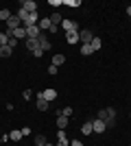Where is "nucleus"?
I'll return each mask as SVG.
<instances>
[{
    "label": "nucleus",
    "instance_id": "obj_17",
    "mask_svg": "<svg viewBox=\"0 0 131 146\" xmlns=\"http://www.w3.org/2000/svg\"><path fill=\"white\" fill-rule=\"evenodd\" d=\"M24 42H26V48L31 50V52L39 48V42H37V39H24Z\"/></svg>",
    "mask_w": 131,
    "mask_h": 146
},
{
    "label": "nucleus",
    "instance_id": "obj_10",
    "mask_svg": "<svg viewBox=\"0 0 131 146\" xmlns=\"http://www.w3.org/2000/svg\"><path fill=\"white\" fill-rule=\"evenodd\" d=\"M50 24H53V22H50V18H42L37 22V26H39V31H42V33H46V31L50 29Z\"/></svg>",
    "mask_w": 131,
    "mask_h": 146
},
{
    "label": "nucleus",
    "instance_id": "obj_33",
    "mask_svg": "<svg viewBox=\"0 0 131 146\" xmlns=\"http://www.w3.org/2000/svg\"><path fill=\"white\" fill-rule=\"evenodd\" d=\"M70 146H83V142L81 140H72V142H70Z\"/></svg>",
    "mask_w": 131,
    "mask_h": 146
},
{
    "label": "nucleus",
    "instance_id": "obj_9",
    "mask_svg": "<svg viewBox=\"0 0 131 146\" xmlns=\"http://www.w3.org/2000/svg\"><path fill=\"white\" fill-rule=\"evenodd\" d=\"M20 7H22L24 11H29V13L37 11V2H35V0H22V2H20Z\"/></svg>",
    "mask_w": 131,
    "mask_h": 146
},
{
    "label": "nucleus",
    "instance_id": "obj_35",
    "mask_svg": "<svg viewBox=\"0 0 131 146\" xmlns=\"http://www.w3.org/2000/svg\"><path fill=\"white\" fill-rule=\"evenodd\" d=\"M127 15H129V18H131V7H127Z\"/></svg>",
    "mask_w": 131,
    "mask_h": 146
},
{
    "label": "nucleus",
    "instance_id": "obj_14",
    "mask_svg": "<svg viewBox=\"0 0 131 146\" xmlns=\"http://www.w3.org/2000/svg\"><path fill=\"white\" fill-rule=\"evenodd\" d=\"M81 33V31H79ZM79 33H66V42L68 44H79Z\"/></svg>",
    "mask_w": 131,
    "mask_h": 146
},
{
    "label": "nucleus",
    "instance_id": "obj_19",
    "mask_svg": "<svg viewBox=\"0 0 131 146\" xmlns=\"http://www.w3.org/2000/svg\"><path fill=\"white\" fill-rule=\"evenodd\" d=\"M63 63H66V57H63V55H55V57H53V66L59 68V66H63Z\"/></svg>",
    "mask_w": 131,
    "mask_h": 146
},
{
    "label": "nucleus",
    "instance_id": "obj_25",
    "mask_svg": "<svg viewBox=\"0 0 131 146\" xmlns=\"http://www.w3.org/2000/svg\"><path fill=\"white\" fill-rule=\"evenodd\" d=\"M7 44H9V37H7L5 33H0V48H2V46H7Z\"/></svg>",
    "mask_w": 131,
    "mask_h": 146
},
{
    "label": "nucleus",
    "instance_id": "obj_26",
    "mask_svg": "<svg viewBox=\"0 0 131 146\" xmlns=\"http://www.w3.org/2000/svg\"><path fill=\"white\" fill-rule=\"evenodd\" d=\"M57 72H59V68H57V66H53V63H50V66H48V74H50V76H55Z\"/></svg>",
    "mask_w": 131,
    "mask_h": 146
},
{
    "label": "nucleus",
    "instance_id": "obj_27",
    "mask_svg": "<svg viewBox=\"0 0 131 146\" xmlns=\"http://www.w3.org/2000/svg\"><path fill=\"white\" fill-rule=\"evenodd\" d=\"M7 46H9V48H15V46H18V39H15V37H11V39H9V44H7Z\"/></svg>",
    "mask_w": 131,
    "mask_h": 146
},
{
    "label": "nucleus",
    "instance_id": "obj_23",
    "mask_svg": "<svg viewBox=\"0 0 131 146\" xmlns=\"http://www.w3.org/2000/svg\"><path fill=\"white\" fill-rule=\"evenodd\" d=\"M11 55H13V50L9 48V46H2V48H0V57H5V59H7V57H11Z\"/></svg>",
    "mask_w": 131,
    "mask_h": 146
},
{
    "label": "nucleus",
    "instance_id": "obj_13",
    "mask_svg": "<svg viewBox=\"0 0 131 146\" xmlns=\"http://www.w3.org/2000/svg\"><path fill=\"white\" fill-rule=\"evenodd\" d=\"M57 129L66 131V129H68V118H63V116H57Z\"/></svg>",
    "mask_w": 131,
    "mask_h": 146
},
{
    "label": "nucleus",
    "instance_id": "obj_37",
    "mask_svg": "<svg viewBox=\"0 0 131 146\" xmlns=\"http://www.w3.org/2000/svg\"><path fill=\"white\" fill-rule=\"evenodd\" d=\"M129 118H131V113H129Z\"/></svg>",
    "mask_w": 131,
    "mask_h": 146
},
{
    "label": "nucleus",
    "instance_id": "obj_6",
    "mask_svg": "<svg viewBox=\"0 0 131 146\" xmlns=\"http://www.w3.org/2000/svg\"><path fill=\"white\" fill-rule=\"evenodd\" d=\"M92 129H94V133H105L107 124L103 120H98V118H94V120H92Z\"/></svg>",
    "mask_w": 131,
    "mask_h": 146
},
{
    "label": "nucleus",
    "instance_id": "obj_24",
    "mask_svg": "<svg viewBox=\"0 0 131 146\" xmlns=\"http://www.w3.org/2000/svg\"><path fill=\"white\" fill-rule=\"evenodd\" d=\"M33 96H35V92H31V90H24V92H22V98H24V100H31Z\"/></svg>",
    "mask_w": 131,
    "mask_h": 146
},
{
    "label": "nucleus",
    "instance_id": "obj_38",
    "mask_svg": "<svg viewBox=\"0 0 131 146\" xmlns=\"http://www.w3.org/2000/svg\"><path fill=\"white\" fill-rule=\"evenodd\" d=\"M129 20H131V18H129Z\"/></svg>",
    "mask_w": 131,
    "mask_h": 146
},
{
    "label": "nucleus",
    "instance_id": "obj_32",
    "mask_svg": "<svg viewBox=\"0 0 131 146\" xmlns=\"http://www.w3.org/2000/svg\"><path fill=\"white\" fill-rule=\"evenodd\" d=\"M57 31H59V26H57V24H50V29H48V33H57Z\"/></svg>",
    "mask_w": 131,
    "mask_h": 146
},
{
    "label": "nucleus",
    "instance_id": "obj_5",
    "mask_svg": "<svg viewBox=\"0 0 131 146\" xmlns=\"http://www.w3.org/2000/svg\"><path fill=\"white\" fill-rule=\"evenodd\" d=\"M37 42H39V48H42L44 52H46V50H50V48H53V44L48 42V35H46V33H39Z\"/></svg>",
    "mask_w": 131,
    "mask_h": 146
},
{
    "label": "nucleus",
    "instance_id": "obj_15",
    "mask_svg": "<svg viewBox=\"0 0 131 146\" xmlns=\"http://www.w3.org/2000/svg\"><path fill=\"white\" fill-rule=\"evenodd\" d=\"M9 140L11 142H20L22 140V131H20V129H13L11 133H9Z\"/></svg>",
    "mask_w": 131,
    "mask_h": 146
},
{
    "label": "nucleus",
    "instance_id": "obj_3",
    "mask_svg": "<svg viewBox=\"0 0 131 146\" xmlns=\"http://www.w3.org/2000/svg\"><path fill=\"white\" fill-rule=\"evenodd\" d=\"M24 29H26V39H37V37H39V33H42V31H39V26H37V24L24 26Z\"/></svg>",
    "mask_w": 131,
    "mask_h": 146
},
{
    "label": "nucleus",
    "instance_id": "obj_8",
    "mask_svg": "<svg viewBox=\"0 0 131 146\" xmlns=\"http://www.w3.org/2000/svg\"><path fill=\"white\" fill-rule=\"evenodd\" d=\"M55 146H70V140L66 137V131L57 129V144Z\"/></svg>",
    "mask_w": 131,
    "mask_h": 146
},
{
    "label": "nucleus",
    "instance_id": "obj_20",
    "mask_svg": "<svg viewBox=\"0 0 131 146\" xmlns=\"http://www.w3.org/2000/svg\"><path fill=\"white\" fill-rule=\"evenodd\" d=\"M94 50H92V46H90V44H81V55L83 57H87V55H92Z\"/></svg>",
    "mask_w": 131,
    "mask_h": 146
},
{
    "label": "nucleus",
    "instance_id": "obj_22",
    "mask_svg": "<svg viewBox=\"0 0 131 146\" xmlns=\"http://www.w3.org/2000/svg\"><path fill=\"white\" fill-rule=\"evenodd\" d=\"M11 15H13V13L9 11V9H0V20H2V22H7V20L11 18Z\"/></svg>",
    "mask_w": 131,
    "mask_h": 146
},
{
    "label": "nucleus",
    "instance_id": "obj_31",
    "mask_svg": "<svg viewBox=\"0 0 131 146\" xmlns=\"http://www.w3.org/2000/svg\"><path fill=\"white\" fill-rule=\"evenodd\" d=\"M31 55H33V57H42V55H44V50H42V48H37V50H33Z\"/></svg>",
    "mask_w": 131,
    "mask_h": 146
},
{
    "label": "nucleus",
    "instance_id": "obj_4",
    "mask_svg": "<svg viewBox=\"0 0 131 146\" xmlns=\"http://www.w3.org/2000/svg\"><path fill=\"white\" fill-rule=\"evenodd\" d=\"M94 39V33L90 29H81V33H79V42L81 44H90Z\"/></svg>",
    "mask_w": 131,
    "mask_h": 146
},
{
    "label": "nucleus",
    "instance_id": "obj_11",
    "mask_svg": "<svg viewBox=\"0 0 131 146\" xmlns=\"http://www.w3.org/2000/svg\"><path fill=\"white\" fill-rule=\"evenodd\" d=\"M83 135H90V133H94V129H92V120H87V122H83L81 124V129H79Z\"/></svg>",
    "mask_w": 131,
    "mask_h": 146
},
{
    "label": "nucleus",
    "instance_id": "obj_18",
    "mask_svg": "<svg viewBox=\"0 0 131 146\" xmlns=\"http://www.w3.org/2000/svg\"><path fill=\"white\" fill-rule=\"evenodd\" d=\"M90 46H92V50H94V52H98V50H100V46H103V42H100V37H94L92 42H90Z\"/></svg>",
    "mask_w": 131,
    "mask_h": 146
},
{
    "label": "nucleus",
    "instance_id": "obj_21",
    "mask_svg": "<svg viewBox=\"0 0 131 146\" xmlns=\"http://www.w3.org/2000/svg\"><path fill=\"white\" fill-rule=\"evenodd\" d=\"M50 22H53V24H57V26H59V24H61V22H63L61 13H53V15H50Z\"/></svg>",
    "mask_w": 131,
    "mask_h": 146
},
{
    "label": "nucleus",
    "instance_id": "obj_30",
    "mask_svg": "<svg viewBox=\"0 0 131 146\" xmlns=\"http://www.w3.org/2000/svg\"><path fill=\"white\" fill-rule=\"evenodd\" d=\"M0 142H2V144H7V142H9V133H2V135H0Z\"/></svg>",
    "mask_w": 131,
    "mask_h": 146
},
{
    "label": "nucleus",
    "instance_id": "obj_7",
    "mask_svg": "<svg viewBox=\"0 0 131 146\" xmlns=\"http://www.w3.org/2000/svg\"><path fill=\"white\" fill-rule=\"evenodd\" d=\"M5 24H7V29L15 31V29H20V26H22V22H20V18H18V15H15V13H13L11 18H9V20H7V22H5Z\"/></svg>",
    "mask_w": 131,
    "mask_h": 146
},
{
    "label": "nucleus",
    "instance_id": "obj_29",
    "mask_svg": "<svg viewBox=\"0 0 131 146\" xmlns=\"http://www.w3.org/2000/svg\"><path fill=\"white\" fill-rule=\"evenodd\" d=\"M20 131H22V137H29V135H31V129H29V127L20 129Z\"/></svg>",
    "mask_w": 131,
    "mask_h": 146
},
{
    "label": "nucleus",
    "instance_id": "obj_16",
    "mask_svg": "<svg viewBox=\"0 0 131 146\" xmlns=\"http://www.w3.org/2000/svg\"><path fill=\"white\" fill-rule=\"evenodd\" d=\"M33 142H35V146H46V144H48L46 135H42V133H37V135H35V140H33Z\"/></svg>",
    "mask_w": 131,
    "mask_h": 146
},
{
    "label": "nucleus",
    "instance_id": "obj_34",
    "mask_svg": "<svg viewBox=\"0 0 131 146\" xmlns=\"http://www.w3.org/2000/svg\"><path fill=\"white\" fill-rule=\"evenodd\" d=\"M59 5H63L61 0H50V7H59Z\"/></svg>",
    "mask_w": 131,
    "mask_h": 146
},
{
    "label": "nucleus",
    "instance_id": "obj_28",
    "mask_svg": "<svg viewBox=\"0 0 131 146\" xmlns=\"http://www.w3.org/2000/svg\"><path fill=\"white\" fill-rule=\"evenodd\" d=\"M66 5H68V7H79V5H81V0H68Z\"/></svg>",
    "mask_w": 131,
    "mask_h": 146
},
{
    "label": "nucleus",
    "instance_id": "obj_1",
    "mask_svg": "<svg viewBox=\"0 0 131 146\" xmlns=\"http://www.w3.org/2000/svg\"><path fill=\"white\" fill-rule=\"evenodd\" d=\"M98 120H103L107 124V129H112L114 124H116V109H114V107H105V109H100L98 111Z\"/></svg>",
    "mask_w": 131,
    "mask_h": 146
},
{
    "label": "nucleus",
    "instance_id": "obj_36",
    "mask_svg": "<svg viewBox=\"0 0 131 146\" xmlns=\"http://www.w3.org/2000/svg\"><path fill=\"white\" fill-rule=\"evenodd\" d=\"M46 146H55V144H50V142H48V144H46Z\"/></svg>",
    "mask_w": 131,
    "mask_h": 146
},
{
    "label": "nucleus",
    "instance_id": "obj_12",
    "mask_svg": "<svg viewBox=\"0 0 131 146\" xmlns=\"http://www.w3.org/2000/svg\"><path fill=\"white\" fill-rule=\"evenodd\" d=\"M35 107L39 111H48V100H44V98H35Z\"/></svg>",
    "mask_w": 131,
    "mask_h": 146
},
{
    "label": "nucleus",
    "instance_id": "obj_2",
    "mask_svg": "<svg viewBox=\"0 0 131 146\" xmlns=\"http://www.w3.org/2000/svg\"><path fill=\"white\" fill-rule=\"evenodd\" d=\"M59 26H61L66 33H79V31H81V26L76 24L74 20H68V18H63V22H61Z\"/></svg>",
    "mask_w": 131,
    "mask_h": 146
}]
</instances>
